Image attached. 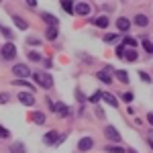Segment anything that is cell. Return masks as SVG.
Returning a JSON list of instances; mask_svg holds the SVG:
<instances>
[{"label": "cell", "instance_id": "obj_1", "mask_svg": "<svg viewBox=\"0 0 153 153\" xmlns=\"http://www.w3.org/2000/svg\"><path fill=\"white\" fill-rule=\"evenodd\" d=\"M33 80H35L37 86H41V88H45V90L53 88V78L49 76L47 71H35V74H33Z\"/></svg>", "mask_w": 153, "mask_h": 153}, {"label": "cell", "instance_id": "obj_2", "mask_svg": "<svg viewBox=\"0 0 153 153\" xmlns=\"http://www.w3.org/2000/svg\"><path fill=\"white\" fill-rule=\"evenodd\" d=\"M12 74H14L19 80H21V78L25 80V78H29V76H31V70H29V65H25V63H16V65L12 68Z\"/></svg>", "mask_w": 153, "mask_h": 153}, {"label": "cell", "instance_id": "obj_3", "mask_svg": "<svg viewBox=\"0 0 153 153\" xmlns=\"http://www.w3.org/2000/svg\"><path fill=\"white\" fill-rule=\"evenodd\" d=\"M2 57L4 59H14L16 57V47L12 45V43H6V45H2Z\"/></svg>", "mask_w": 153, "mask_h": 153}, {"label": "cell", "instance_id": "obj_4", "mask_svg": "<svg viewBox=\"0 0 153 153\" xmlns=\"http://www.w3.org/2000/svg\"><path fill=\"white\" fill-rule=\"evenodd\" d=\"M57 141H61V135H57L55 131H49V133H45V137H43V143L45 145H59Z\"/></svg>", "mask_w": 153, "mask_h": 153}, {"label": "cell", "instance_id": "obj_5", "mask_svg": "<svg viewBox=\"0 0 153 153\" xmlns=\"http://www.w3.org/2000/svg\"><path fill=\"white\" fill-rule=\"evenodd\" d=\"M104 135L110 139V141H114V143H120V133H118L112 125H108V127H104Z\"/></svg>", "mask_w": 153, "mask_h": 153}, {"label": "cell", "instance_id": "obj_6", "mask_svg": "<svg viewBox=\"0 0 153 153\" xmlns=\"http://www.w3.org/2000/svg\"><path fill=\"white\" fill-rule=\"evenodd\" d=\"M19 102L25 106H33L35 104V96H33V92H21L19 94Z\"/></svg>", "mask_w": 153, "mask_h": 153}, {"label": "cell", "instance_id": "obj_7", "mask_svg": "<svg viewBox=\"0 0 153 153\" xmlns=\"http://www.w3.org/2000/svg\"><path fill=\"white\" fill-rule=\"evenodd\" d=\"M74 12L80 14V16H86V14H90V6L86 2H76L74 4Z\"/></svg>", "mask_w": 153, "mask_h": 153}, {"label": "cell", "instance_id": "obj_8", "mask_svg": "<svg viewBox=\"0 0 153 153\" xmlns=\"http://www.w3.org/2000/svg\"><path fill=\"white\" fill-rule=\"evenodd\" d=\"M92 147H94L92 137H82L80 143H78V149H80V151H88V149H92Z\"/></svg>", "mask_w": 153, "mask_h": 153}, {"label": "cell", "instance_id": "obj_9", "mask_svg": "<svg viewBox=\"0 0 153 153\" xmlns=\"http://www.w3.org/2000/svg\"><path fill=\"white\" fill-rule=\"evenodd\" d=\"M41 19H43V21H45L49 27H57V25H59L57 16H53L51 12H41Z\"/></svg>", "mask_w": 153, "mask_h": 153}, {"label": "cell", "instance_id": "obj_10", "mask_svg": "<svg viewBox=\"0 0 153 153\" xmlns=\"http://www.w3.org/2000/svg\"><path fill=\"white\" fill-rule=\"evenodd\" d=\"M53 112H57L59 117H70V108L63 104V102H55V110Z\"/></svg>", "mask_w": 153, "mask_h": 153}, {"label": "cell", "instance_id": "obj_11", "mask_svg": "<svg viewBox=\"0 0 153 153\" xmlns=\"http://www.w3.org/2000/svg\"><path fill=\"white\" fill-rule=\"evenodd\" d=\"M102 98H104V102L108 106H112V108H117V106H118V100L110 94V92H102Z\"/></svg>", "mask_w": 153, "mask_h": 153}, {"label": "cell", "instance_id": "obj_12", "mask_svg": "<svg viewBox=\"0 0 153 153\" xmlns=\"http://www.w3.org/2000/svg\"><path fill=\"white\" fill-rule=\"evenodd\" d=\"M117 27L123 31V33H127L129 31V27H131V23H129V19H125V16H118L117 19Z\"/></svg>", "mask_w": 153, "mask_h": 153}, {"label": "cell", "instance_id": "obj_13", "mask_svg": "<svg viewBox=\"0 0 153 153\" xmlns=\"http://www.w3.org/2000/svg\"><path fill=\"white\" fill-rule=\"evenodd\" d=\"M12 23L16 25L19 29H29V23L25 19H21V16H16V14H12Z\"/></svg>", "mask_w": 153, "mask_h": 153}, {"label": "cell", "instance_id": "obj_14", "mask_svg": "<svg viewBox=\"0 0 153 153\" xmlns=\"http://www.w3.org/2000/svg\"><path fill=\"white\" fill-rule=\"evenodd\" d=\"M104 151L106 153H125V147L123 145H106Z\"/></svg>", "mask_w": 153, "mask_h": 153}, {"label": "cell", "instance_id": "obj_15", "mask_svg": "<svg viewBox=\"0 0 153 153\" xmlns=\"http://www.w3.org/2000/svg\"><path fill=\"white\" fill-rule=\"evenodd\" d=\"M98 80H100V82H104V84H110V82H112V78H110V74H108V70L98 71Z\"/></svg>", "mask_w": 153, "mask_h": 153}, {"label": "cell", "instance_id": "obj_16", "mask_svg": "<svg viewBox=\"0 0 153 153\" xmlns=\"http://www.w3.org/2000/svg\"><path fill=\"white\" fill-rule=\"evenodd\" d=\"M57 35H59L57 27H49V29H47V33H45V37H47L49 41H55V39H57Z\"/></svg>", "mask_w": 153, "mask_h": 153}, {"label": "cell", "instance_id": "obj_17", "mask_svg": "<svg viewBox=\"0 0 153 153\" xmlns=\"http://www.w3.org/2000/svg\"><path fill=\"white\" fill-rule=\"evenodd\" d=\"M135 25H139V27H147V25H149V19H147L145 14H137V16H135Z\"/></svg>", "mask_w": 153, "mask_h": 153}, {"label": "cell", "instance_id": "obj_18", "mask_svg": "<svg viewBox=\"0 0 153 153\" xmlns=\"http://www.w3.org/2000/svg\"><path fill=\"white\" fill-rule=\"evenodd\" d=\"M137 57H139V55H137L135 49H127V51H125V59H127V61H137Z\"/></svg>", "mask_w": 153, "mask_h": 153}, {"label": "cell", "instance_id": "obj_19", "mask_svg": "<svg viewBox=\"0 0 153 153\" xmlns=\"http://www.w3.org/2000/svg\"><path fill=\"white\" fill-rule=\"evenodd\" d=\"M94 25L100 27V29H106V27H108V16H98V19L94 21Z\"/></svg>", "mask_w": 153, "mask_h": 153}, {"label": "cell", "instance_id": "obj_20", "mask_svg": "<svg viewBox=\"0 0 153 153\" xmlns=\"http://www.w3.org/2000/svg\"><path fill=\"white\" fill-rule=\"evenodd\" d=\"M123 45L129 47V49H135V47H137V41H135L133 37H125V39H123Z\"/></svg>", "mask_w": 153, "mask_h": 153}, {"label": "cell", "instance_id": "obj_21", "mask_svg": "<svg viewBox=\"0 0 153 153\" xmlns=\"http://www.w3.org/2000/svg\"><path fill=\"white\" fill-rule=\"evenodd\" d=\"M10 153H25V145L23 143H12L10 145Z\"/></svg>", "mask_w": 153, "mask_h": 153}, {"label": "cell", "instance_id": "obj_22", "mask_svg": "<svg viewBox=\"0 0 153 153\" xmlns=\"http://www.w3.org/2000/svg\"><path fill=\"white\" fill-rule=\"evenodd\" d=\"M14 86H23V88H27V90H29V92H33V86H31V84L27 82V80H14Z\"/></svg>", "mask_w": 153, "mask_h": 153}, {"label": "cell", "instance_id": "obj_23", "mask_svg": "<svg viewBox=\"0 0 153 153\" xmlns=\"http://www.w3.org/2000/svg\"><path fill=\"white\" fill-rule=\"evenodd\" d=\"M117 78H118V80H120L123 84H127V82H129V74H127L125 70H118V71H117Z\"/></svg>", "mask_w": 153, "mask_h": 153}, {"label": "cell", "instance_id": "obj_24", "mask_svg": "<svg viewBox=\"0 0 153 153\" xmlns=\"http://www.w3.org/2000/svg\"><path fill=\"white\" fill-rule=\"evenodd\" d=\"M29 59H31V61H37V63H39V61H43V57H41V53H39V51H29Z\"/></svg>", "mask_w": 153, "mask_h": 153}, {"label": "cell", "instance_id": "obj_25", "mask_svg": "<svg viewBox=\"0 0 153 153\" xmlns=\"http://www.w3.org/2000/svg\"><path fill=\"white\" fill-rule=\"evenodd\" d=\"M33 120H35L37 125H43V123H45V114H43V112H35V114H33Z\"/></svg>", "mask_w": 153, "mask_h": 153}, {"label": "cell", "instance_id": "obj_26", "mask_svg": "<svg viewBox=\"0 0 153 153\" xmlns=\"http://www.w3.org/2000/svg\"><path fill=\"white\" fill-rule=\"evenodd\" d=\"M114 41H118L117 33H108V35H104V43H114Z\"/></svg>", "mask_w": 153, "mask_h": 153}, {"label": "cell", "instance_id": "obj_27", "mask_svg": "<svg viewBox=\"0 0 153 153\" xmlns=\"http://www.w3.org/2000/svg\"><path fill=\"white\" fill-rule=\"evenodd\" d=\"M61 8L71 14V12H74V4H71V2H68V0H63V2H61Z\"/></svg>", "mask_w": 153, "mask_h": 153}, {"label": "cell", "instance_id": "obj_28", "mask_svg": "<svg viewBox=\"0 0 153 153\" xmlns=\"http://www.w3.org/2000/svg\"><path fill=\"white\" fill-rule=\"evenodd\" d=\"M143 47H145L147 53H153V45H151V41H149V39H143Z\"/></svg>", "mask_w": 153, "mask_h": 153}, {"label": "cell", "instance_id": "obj_29", "mask_svg": "<svg viewBox=\"0 0 153 153\" xmlns=\"http://www.w3.org/2000/svg\"><path fill=\"white\" fill-rule=\"evenodd\" d=\"M125 51H127V47H125V45L120 43V45H118V47H117V51H114V53H117L118 57H125Z\"/></svg>", "mask_w": 153, "mask_h": 153}, {"label": "cell", "instance_id": "obj_30", "mask_svg": "<svg viewBox=\"0 0 153 153\" xmlns=\"http://www.w3.org/2000/svg\"><path fill=\"white\" fill-rule=\"evenodd\" d=\"M0 31H2V35L6 37V39H12V37H14V35H12V31H10V29H6V27H0Z\"/></svg>", "mask_w": 153, "mask_h": 153}, {"label": "cell", "instance_id": "obj_31", "mask_svg": "<svg viewBox=\"0 0 153 153\" xmlns=\"http://www.w3.org/2000/svg\"><path fill=\"white\" fill-rule=\"evenodd\" d=\"M0 137H2V139H8V137H10V131L6 129V127H0Z\"/></svg>", "mask_w": 153, "mask_h": 153}, {"label": "cell", "instance_id": "obj_32", "mask_svg": "<svg viewBox=\"0 0 153 153\" xmlns=\"http://www.w3.org/2000/svg\"><path fill=\"white\" fill-rule=\"evenodd\" d=\"M100 98H102V92H94V94H92V98H90V102H94V104H96Z\"/></svg>", "mask_w": 153, "mask_h": 153}, {"label": "cell", "instance_id": "obj_33", "mask_svg": "<svg viewBox=\"0 0 153 153\" xmlns=\"http://www.w3.org/2000/svg\"><path fill=\"white\" fill-rule=\"evenodd\" d=\"M139 78H141V80H143L145 84H149V82H151V78H149V76H147L145 71H139Z\"/></svg>", "mask_w": 153, "mask_h": 153}, {"label": "cell", "instance_id": "obj_34", "mask_svg": "<svg viewBox=\"0 0 153 153\" xmlns=\"http://www.w3.org/2000/svg\"><path fill=\"white\" fill-rule=\"evenodd\" d=\"M123 100H125V102H133V92H125V94H123Z\"/></svg>", "mask_w": 153, "mask_h": 153}, {"label": "cell", "instance_id": "obj_35", "mask_svg": "<svg viewBox=\"0 0 153 153\" xmlns=\"http://www.w3.org/2000/svg\"><path fill=\"white\" fill-rule=\"evenodd\" d=\"M29 45H41V41L37 39V37H29V41H27Z\"/></svg>", "mask_w": 153, "mask_h": 153}, {"label": "cell", "instance_id": "obj_36", "mask_svg": "<svg viewBox=\"0 0 153 153\" xmlns=\"http://www.w3.org/2000/svg\"><path fill=\"white\" fill-rule=\"evenodd\" d=\"M6 102H8V94L0 92V104H6Z\"/></svg>", "mask_w": 153, "mask_h": 153}, {"label": "cell", "instance_id": "obj_37", "mask_svg": "<svg viewBox=\"0 0 153 153\" xmlns=\"http://www.w3.org/2000/svg\"><path fill=\"white\" fill-rule=\"evenodd\" d=\"M43 65H45V68H51L53 63H51V59H43Z\"/></svg>", "mask_w": 153, "mask_h": 153}, {"label": "cell", "instance_id": "obj_38", "mask_svg": "<svg viewBox=\"0 0 153 153\" xmlns=\"http://www.w3.org/2000/svg\"><path fill=\"white\" fill-rule=\"evenodd\" d=\"M147 120H149V123L153 125V112H149V114H147Z\"/></svg>", "mask_w": 153, "mask_h": 153}, {"label": "cell", "instance_id": "obj_39", "mask_svg": "<svg viewBox=\"0 0 153 153\" xmlns=\"http://www.w3.org/2000/svg\"><path fill=\"white\" fill-rule=\"evenodd\" d=\"M129 153H137V151H135V149H129Z\"/></svg>", "mask_w": 153, "mask_h": 153}]
</instances>
